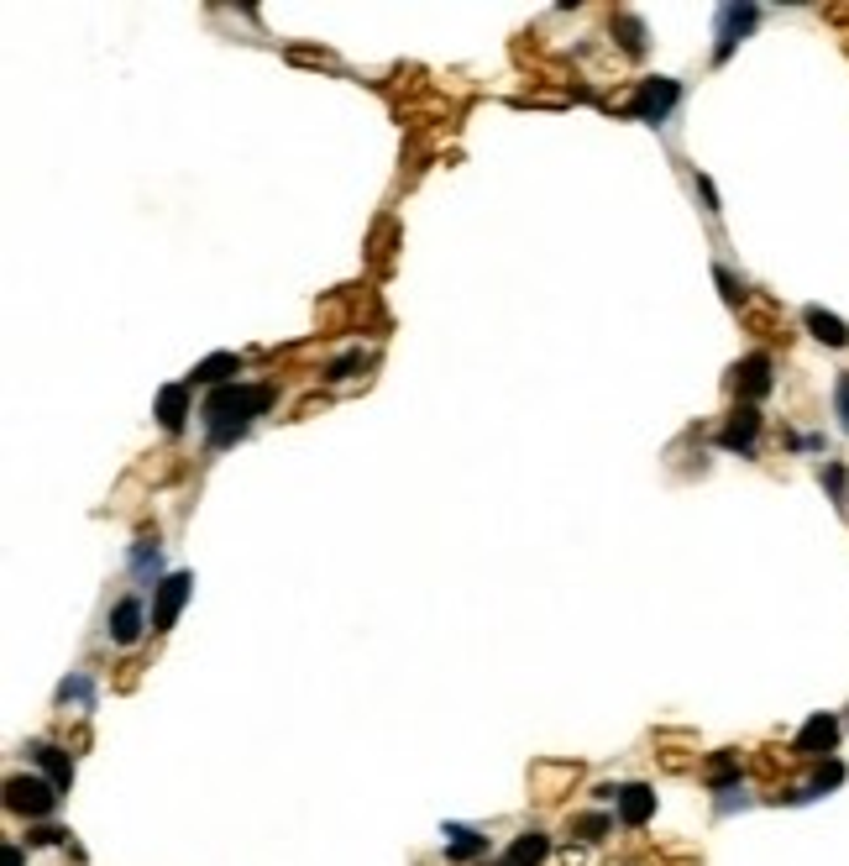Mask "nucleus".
Returning a JSON list of instances; mask_svg holds the SVG:
<instances>
[{
  "instance_id": "f03ea898",
  "label": "nucleus",
  "mask_w": 849,
  "mask_h": 866,
  "mask_svg": "<svg viewBox=\"0 0 849 866\" xmlns=\"http://www.w3.org/2000/svg\"><path fill=\"white\" fill-rule=\"evenodd\" d=\"M5 809L11 814H26V819H47L58 809V788L47 777H11L5 783Z\"/></svg>"
},
{
  "instance_id": "dca6fc26",
  "label": "nucleus",
  "mask_w": 849,
  "mask_h": 866,
  "mask_svg": "<svg viewBox=\"0 0 849 866\" xmlns=\"http://www.w3.org/2000/svg\"><path fill=\"white\" fill-rule=\"evenodd\" d=\"M236 368H241L236 352H215V358H205L200 368H194V384H220V389H226V379H231Z\"/></svg>"
},
{
  "instance_id": "f3484780",
  "label": "nucleus",
  "mask_w": 849,
  "mask_h": 866,
  "mask_svg": "<svg viewBox=\"0 0 849 866\" xmlns=\"http://www.w3.org/2000/svg\"><path fill=\"white\" fill-rule=\"evenodd\" d=\"M613 32H619V48L630 53V58H639V53H645V26H639L630 11H613Z\"/></svg>"
},
{
  "instance_id": "b1692460",
  "label": "nucleus",
  "mask_w": 849,
  "mask_h": 866,
  "mask_svg": "<svg viewBox=\"0 0 849 866\" xmlns=\"http://www.w3.org/2000/svg\"><path fill=\"white\" fill-rule=\"evenodd\" d=\"M839 420H845V431H849V373L839 379Z\"/></svg>"
},
{
  "instance_id": "9d476101",
  "label": "nucleus",
  "mask_w": 849,
  "mask_h": 866,
  "mask_svg": "<svg viewBox=\"0 0 849 866\" xmlns=\"http://www.w3.org/2000/svg\"><path fill=\"white\" fill-rule=\"evenodd\" d=\"M32 762L47 772V783H53L58 794H69V783H73V756H69V751L37 741V746H32Z\"/></svg>"
},
{
  "instance_id": "412c9836",
  "label": "nucleus",
  "mask_w": 849,
  "mask_h": 866,
  "mask_svg": "<svg viewBox=\"0 0 849 866\" xmlns=\"http://www.w3.org/2000/svg\"><path fill=\"white\" fill-rule=\"evenodd\" d=\"M356 368H367V352H347L341 362H330V373H326V379H352Z\"/></svg>"
},
{
  "instance_id": "1a4fd4ad",
  "label": "nucleus",
  "mask_w": 849,
  "mask_h": 866,
  "mask_svg": "<svg viewBox=\"0 0 849 866\" xmlns=\"http://www.w3.org/2000/svg\"><path fill=\"white\" fill-rule=\"evenodd\" d=\"M613 803H619V824H630V830H639L645 819L656 814V794H650L645 783H624Z\"/></svg>"
},
{
  "instance_id": "9b49d317",
  "label": "nucleus",
  "mask_w": 849,
  "mask_h": 866,
  "mask_svg": "<svg viewBox=\"0 0 849 866\" xmlns=\"http://www.w3.org/2000/svg\"><path fill=\"white\" fill-rule=\"evenodd\" d=\"M545 856H551V835H541V830H524L509 851H503V866H541Z\"/></svg>"
},
{
  "instance_id": "aec40b11",
  "label": "nucleus",
  "mask_w": 849,
  "mask_h": 866,
  "mask_svg": "<svg viewBox=\"0 0 849 866\" xmlns=\"http://www.w3.org/2000/svg\"><path fill=\"white\" fill-rule=\"evenodd\" d=\"M58 704H90V677L73 673L64 688H58Z\"/></svg>"
},
{
  "instance_id": "ddd939ff",
  "label": "nucleus",
  "mask_w": 849,
  "mask_h": 866,
  "mask_svg": "<svg viewBox=\"0 0 849 866\" xmlns=\"http://www.w3.org/2000/svg\"><path fill=\"white\" fill-rule=\"evenodd\" d=\"M446 862H472V856H483L488 851V835H477L467 824H446Z\"/></svg>"
},
{
  "instance_id": "4468645a",
  "label": "nucleus",
  "mask_w": 849,
  "mask_h": 866,
  "mask_svg": "<svg viewBox=\"0 0 849 866\" xmlns=\"http://www.w3.org/2000/svg\"><path fill=\"white\" fill-rule=\"evenodd\" d=\"M189 415V384H168L158 394V420H163V431H179Z\"/></svg>"
},
{
  "instance_id": "423d86ee",
  "label": "nucleus",
  "mask_w": 849,
  "mask_h": 866,
  "mask_svg": "<svg viewBox=\"0 0 849 866\" xmlns=\"http://www.w3.org/2000/svg\"><path fill=\"white\" fill-rule=\"evenodd\" d=\"M755 436H760V409L755 405H739L724 420V431H718V447L724 452H755Z\"/></svg>"
},
{
  "instance_id": "0eeeda50",
  "label": "nucleus",
  "mask_w": 849,
  "mask_h": 866,
  "mask_svg": "<svg viewBox=\"0 0 849 866\" xmlns=\"http://www.w3.org/2000/svg\"><path fill=\"white\" fill-rule=\"evenodd\" d=\"M755 22H760V11H755V5H724V11H718V48H713V58L724 64V58L734 53V43H739Z\"/></svg>"
},
{
  "instance_id": "6e6552de",
  "label": "nucleus",
  "mask_w": 849,
  "mask_h": 866,
  "mask_svg": "<svg viewBox=\"0 0 849 866\" xmlns=\"http://www.w3.org/2000/svg\"><path fill=\"white\" fill-rule=\"evenodd\" d=\"M734 389H739V400H745V405L766 400V394H771V358H766V352H755V358L739 362V368H734Z\"/></svg>"
},
{
  "instance_id": "6ab92c4d",
  "label": "nucleus",
  "mask_w": 849,
  "mask_h": 866,
  "mask_svg": "<svg viewBox=\"0 0 849 866\" xmlns=\"http://www.w3.org/2000/svg\"><path fill=\"white\" fill-rule=\"evenodd\" d=\"M571 830H577V841H603V835H609V819H603V814H582Z\"/></svg>"
},
{
  "instance_id": "f8f14e48",
  "label": "nucleus",
  "mask_w": 849,
  "mask_h": 866,
  "mask_svg": "<svg viewBox=\"0 0 849 866\" xmlns=\"http://www.w3.org/2000/svg\"><path fill=\"white\" fill-rule=\"evenodd\" d=\"M111 641H116V646H132V641H137L142 636V604L137 599H121L116 609H111Z\"/></svg>"
},
{
  "instance_id": "5701e85b",
  "label": "nucleus",
  "mask_w": 849,
  "mask_h": 866,
  "mask_svg": "<svg viewBox=\"0 0 849 866\" xmlns=\"http://www.w3.org/2000/svg\"><path fill=\"white\" fill-rule=\"evenodd\" d=\"M824 483H828V494L845 505V468H824Z\"/></svg>"
},
{
  "instance_id": "f257e3e1",
  "label": "nucleus",
  "mask_w": 849,
  "mask_h": 866,
  "mask_svg": "<svg viewBox=\"0 0 849 866\" xmlns=\"http://www.w3.org/2000/svg\"><path fill=\"white\" fill-rule=\"evenodd\" d=\"M273 405V389L268 384H226L215 389L211 400H205V436H211V447H231L236 436L247 431L252 420H258L262 409Z\"/></svg>"
},
{
  "instance_id": "20e7f679",
  "label": "nucleus",
  "mask_w": 849,
  "mask_h": 866,
  "mask_svg": "<svg viewBox=\"0 0 849 866\" xmlns=\"http://www.w3.org/2000/svg\"><path fill=\"white\" fill-rule=\"evenodd\" d=\"M189 594H194V577H189V573H168L163 583H158V599H152V630H168V626H173Z\"/></svg>"
},
{
  "instance_id": "7ed1b4c3",
  "label": "nucleus",
  "mask_w": 849,
  "mask_h": 866,
  "mask_svg": "<svg viewBox=\"0 0 849 866\" xmlns=\"http://www.w3.org/2000/svg\"><path fill=\"white\" fill-rule=\"evenodd\" d=\"M834 746H839V720H834V715H813V720L797 730V741H792V751H797V756H807V762H824V756H834Z\"/></svg>"
},
{
  "instance_id": "4be33fe9",
  "label": "nucleus",
  "mask_w": 849,
  "mask_h": 866,
  "mask_svg": "<svg viewBox=\"0 0 849 866\" xmlns=\"http://www.w3.org/2000/svg\"><path fill=\"white\" fill-rule=\"evenodd\" d=\"M713 279H718V289H724V300H729V305H739V300H745V289L734 284V273H729V268H718Z\"/></svg>"
},
{
  "instance_id": "a211bd4d",
  "label": "nucleus",
  "mask_w": 849,
  "mask_h": 866,
  "mask_svg": "<svg viewBox=\"0 0 849 866\" xmlns=\"http://www.w3.org/2000/svg\"><path fill=\"white\" fill-rule=\"evenodd\" d=\"M839 783H845V767H839V762L828 756V762H824L818 772H813V783H807V788H802L797 798H824L828 788H839Z\"/></svg>"
},
{
  "instance_id": "393cba45",
  "label": "nucleus",
  "mask_w": 849,
  "mask_h": 866,
  "mask_svg": "<svg viewBox=\"0 0 849 866\" xmlns=\"http://www.w3.org/2000/svg\"><path fill=\"white\" fill-rule=\"evenodd\" d=\"M64 841V830H37V835H32V845H58Z\"/></svg>"
},
{
  "instance_id": "2eb2a0df",
  "label": "nucleus",
  "mask_w": 849,
  "mask_h": 866,
  "mask_svg": "<svg viewBox=\"0 0 849 866\" xmlns=\"http://www.w3.org/2000/svg\"><path fill=\"white\" fill-rule=\"evenodd\" d=\"M802 320H807V331H813L818 341H828V347H849V326L839 320V315H828V311H818V305H813V311L802 315Z\"/></svg>"
},
{
  "instance_id": "a878e982",
  "label": "nucleus",
  "mask_w": 849,
  "mask_h": 866,
  "mask_svg": "<svg viewBox=\"0 0 849 866\" xmlns=\"http://www.w3.org/2000/svg\"><path fill=\"white\" fill-rule=\"evenodd\" d=\"M0 862H5V866H22V851H16V845H5V856H0Z\"/></svg>"
},
{
  "instance_id": "39448f33",
  "label": "nucleus",
  "mask_w": 849,
  "mask_h": 866,
  "mask_svg": "<svg viewBox=\"0 0 849 866\" xmlns=\"http://www.w3.org/2000/svg\"><path fill=\"white\" fill-rule=\"evenodd\" d=\"M677 100H682V85H677V79H645V85H639V95L630 100V111H635L639 121H660L671 105H677Z\"/></svg>"
}]
</instances>
